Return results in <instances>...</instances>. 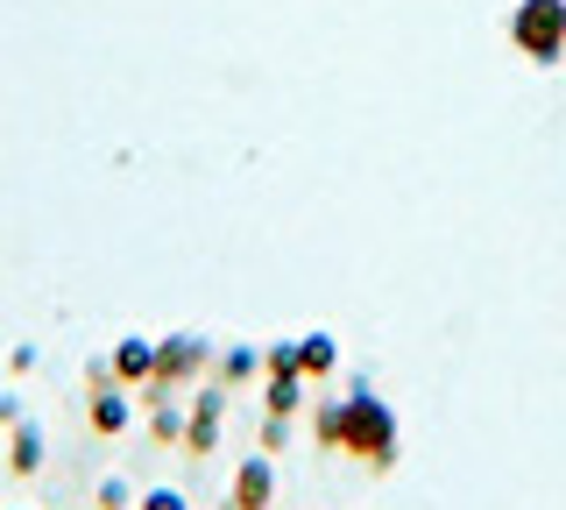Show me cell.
<instances>
[{"label":"cell","instance_id":"obj_1","mask_svg":"<svg viewBox=\"0 0 566 510\" xmlns=\"http://www.w3.org/2000/svg\"><path fill=\"white\" fill-rule=\"evenodd\" d=\"M340 454L368 468H397V412L368 383H354V397H340Z\"/></svg>","mask_w":566,"mask_h":510},{"label":"cell","instance_id":"obj_2","mask_svg":"<svg viewBox=\"0 0 566 510\" xmlns=\"http://www.w3.org/2000/svg\"><path fill=\"white\" fill-rule=\"evenodd\" d=\"M510 43H517L524 64H566V0H517Z\"/></svg>","mask_w":566,"mask_h":510},{"label":"cell","instance_id":"obj_3","mask_svg":"<svg viewBox=\"0 0 566 510\" xmlns=\"http://www.w3.org/2000/svg\"><path fill=\"white\" fill-rule=\"evenodd\" d=\"M206 362H212V355H206L199 333H164V341H156V383H149V404H164L177 383H191Z\"/></svg>","mask_w":566,"mask_h":510},{"label":"cell","instance_id":"obj_4","mask_svg":"<svg viewBox=\"0 0 566 510\" xmlns=\"http://www.w3.org/2000/svg\"><path fill=\"white\" fill-rule=\"evenodd\" d=\"M276 503V454H248L227 482V510H270Z\"/></svg>","mask_w":566,"mask_h":510},{"label":"cell","instance_id":"obj_5","mask_svg":"<svg viewBox=\"0 0 566 510\" xmlns=\"http://www.w3.org/2000/svg\"><path fill=\"white\" fill-rule=\"evenodd\" d=\"M106 368H114V383H120V391H149V383H156V341H142V333L114 341Z\"/></svg>","mask_w":566,"mask_h":510},{"label":"cell","instance_id":"obj_6","mask_svg":"<svg viewBox=\"0 0 566 510\" xmlns=\"http://www.w3.org/2000/svg\"><path fill=\"white\" fill-rule=\"evenodd\" d=\"M220 418H227V397L220 391H199V404L185 412V447L191 454H212V447H220Z\"/></svg>","mask_w":566,"mask_h":510},{"label":"cell","instance_id":"obj_7","mask_svg":"<svg viewBox=\"0 0 566 510\" xmlns=\"http://www.w3.org/2000/svg\"><path fill=\"white\" fill-rule=\"evenodd\" d=\"M8 475H43V426L35 418L8 426Z\"/></svg>","mask_w":566,"mask_h":510},{"label":"cell","instance_id":"obj_8","mask_svg":"<svg viewBox=\"0 0 566 510\" xmlns=\"http://www.w3.org/2000/svg\"><path fill=\"white\" fill-rule=\"evenodd\" d=\"M297 368H305V383L333 376V368H340V341H333V333H305V341H297Z\"/></svg>","mask_w":566,"mask_h":510},{"label":"cell","instance_id":"obj_9","mask_svg":"<svg viewBox=\"0 0 566 510\" xmlns=\"http://www.w3.org/2000/svg\"><path fill=\"white\" fill-rule=\"evenodd\" d=\"M93 433H128V391L120 383H106V391H93Z\"/></svg>","mask_w":566,"mask_h":510},{"label":"cell","instance_id":"obj_10","mask_svg":"<svg viewBox=\"0 0 566 510\" xmlns=\"http://www.w3.org/2000/svg\"><path fill=\"white\" fill-rule=\"evenodd\" d=\"M255 368H262V355H255V347H227V355L212 362V376H220V383H248Z\"/></svg>","mask_w":566,"mask_h":510},{"label":"cell","instance_id":"obj_11","mask_svg":"<svg viewBox=\"0 0 566 510\" xmlns=\"http://www.w3.org/2000/svg\"><path fill=\"white\" fill-rule=\"evenodd\" d=\"M297 404H305V376H270V412L297 418Z\"/></svg>","mask_w":566,"mask_h":510},{"label":"cell","instance_id":"obj_12","mask_svg":"<svg viewBox=\"0 0 566 510\" xmlns=\"http://www.w3.org/2000/svg\"><path fill=\"white\" fill-rule=\"evenodd\" d=\"M149 439L177 447V439H185V412H177V404H156V412H149Z\"/></svg>","mask_w":566,"mask_h":510},{"label":"cell","instance_id":"obj_13","mask_svg":"<svg viewBox=\"0 0 566 510\" xmlns=\"http://www.w3.org/2000/svg\"><path fill=\"white\" fill-rule=\"evenodd\" d=\"M312 439L326 454H340V404H318V412H312Z\"/></svg>","mask_w":566,"mask_h":510},{"label":"cell","instance_id":"obj_14","mask_svg":"<svg viewBox=\"0 0 566 510\" xmlns=\"http://www.w3.org/2000/svg\"><path fill=\"white\" fill-rule=\"evenodd\" d=\"M262 368H270V376H305V368H297V341H270L262 347Z\"/></svg>","mask_w":566,"mask_h":510},{"label":"cell","instance_id":"obj_15","mask_svg":"<svg viewBox=\"0 0 566 510\" xmlns=\"http://www.w3.org/2000/svg\"><path fill=\"white\" fill-rule=\"evenodd\" d=\"M135 510H185V489L156 482V489H142V503H135Z\"/></svg>","mask_w":566,"mask_h":510},{"label":"cell","instance_id":"obj_16","mask_svg":"<svg viewBox=\"0 0 566 510\" xmlns=\"http://www.w3.org/2000/svg\"><path fill=\"white\" fill-rule=\"evenodd\" d=\"M283 447H291V418H262V454H283Z\"/></svg>","mask_w":566,"mask_h":510},{"label":"cell","instance_id":"obj_17","mask_svg":"<svg viewBox=\"0 0 566 510\" xmlns=\"http://www.w3.org/2000/svg\"><path fill=\"white\" fill-rule=\"evenodd\" d=\"M99 510H128V482H120V475H106V482H99Z\"/></svg>","mask_w":566,"mask_h":510},{"label":"cell","instance_id":"obj_18","mask_svg":"<svg viewBox=\"0 0 566 510\" xmlns=\"http://www.w3.org/2000/svg\"><path fill=\"white\" fill-rule=\"evenodd\" d=\"M22 418H29V412H22V397H0V426H22Z\"/></svg>","mask_w":566,"mask_h":510},{"label":"cell","instance_id":"obj_19","mask_svg":"<svg viewBox=\"0 0 566 510\" xmlns=\"http://www.w3.org/2000/svg\"><path fill=\"white\" fill-rule=\"evenodd\" d=\"M14 510H29V503H14Z\"/></svg>","mask_w":566,"mask_h":510}]
</instances>
